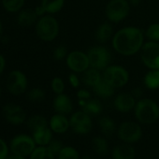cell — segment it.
<instances>
[{
    "label": "cell",
    "mask_w": 159,
    "mask_h": 159,
    "mask_svg": "<svg viewBox=\"0 0 159 159\" xmlns=\"http://www.w3.org/2000/svg\"><path fill=\"white\" fill-rule=\"evenodd\" d=\"M144 33L136 26L123 27L111 39L113 50L123 56H132L140 52L144 44Z\"/></svg>",
    "instance_id": "1"
},
{
    "label": "cell",
    "mask_w": 159,
    "mask_h": 159,
    "mask_svg": "<svg viewBox=\"0 0 159 159\" xmlns=\"http://www.w3.org/2000/svg\"><path fill=\"white\" fill-rule=\"evenodd\" d=\"M134 114L140 124H154L159 119V105L151 98H140L136 103Z\"/></svg>",
    "instance_id": "2"
},
{
    "label": "cell",
    "mask_w": 159,
    "mask_h": 159,
    "mask_svg": "<svg viewBox=\"0 0 159 159\" xmlns=\"http://www.w3.org/2000/svg\"><path fill=\"white\" fill-rule=\"evenodd\" d=\"M58 21L51 14L40 17L36 24V33L39 39L51 42L54 40L59 35Z\"/></svg>",
    "instance_id": "3"
},
{
    "label": "cell",
    "mask_w": 159,
    "mask_h": 159,
    "mask_svg": "<svg viewBox=\"0 0 159 159\" xmlns=\"http://www.w3.org/2000/svg\"><path fill=\"white\" fill-rule=\"evenodd\" d=\"M102 78L113 88L118 89L125 86L129 81V72L119 65H110L102 71Z\"/></svg>",
    "instance_id": "4"
},
{
    "label": "cell",
    "mask_w": 159,
    "mask_h": 159,
    "mask_svg": "<svg viewBox=\"0 0 159 159\" xmlns=\"http://www.w3.org/2000/svg\"><path fill=\"white\" fill-rule=\"evenodd\" d=\"M128 0H110L105 8V14L109 22L117 24L123 22L130 13Z\"/></svg>",
    "instance_id": "5"
},
{
    "label": "cell",
    "mask_w": 159,
    "mask_h": 159,
    "mask_svg": "<svg viewBox=\"0 0 159 159\" xmlns=\"http://www.w3.org/2000/svg\"><path fill=\"white\" fill-rule=\"evenodd\" d=\"M87 55L90 62V66L98 70L103 71L107 68L111 62V52L104 46H94L91 47Z\"/></svg>",
    "instance_id": "6"
},
{
    "label": "cell",
    "mask_w": 159,
    "mask_h": 159,
    "mask_svg": "<svg viewBox=\"0 0 159 159\" xmlns=\"http://www.w3.org/2000/svg\"><path fill=\"white\" fill-rule=\"evenodd\" d=\"M118 138L125 143L138 142L142 137L141 126L133 121H125L117 128Z\"/></svg>",
    "instance_id": "7"
},
{
    "label": "cell",
    "mask_w": 159,
    "mask_h": 159,
    "mask_svg": "<svg viewBox=\"0 0 159 159\" xmlns=\"http://www.w3.org/2000/svg\"><path fill=\"white\" fill-rule=\"evenodd\" d=\"M70 128L79 135H86L93 128V122L91 116L83 110L75 111L69 118Z\"/></svg>",
    "instance_id": "8"
},
{
    "label": "cell",
    "mask_w": 159,
    "mask_h": 159,
    "mask_svg": "<svg viewBox=\"0 0 159 159\" xmlns=\"http://www.w3.org/2000/svg\"><path fill=\"white\" fill-rule=\"evenodd\" d=\"M140 58L149 69H159V42L149 40L144 43L140 50Z\"/></svg>",
    "instance_id": "9"
},
{
    "label": "cell",
    "mask_w": 159,
    "mask_h": 159,
    "mask_svg": "<svg viewBox=\"0 0 159 159\" xmlns=\"http://www.w3.org/2000/svg\"><path fill=\"white\" fill-rule=\"evenodd\" d=\"M36 149V142L33 137L22 134L14 137L11 142V150L13 154L21 155L24 157L30 156Z\"/></svg>",
    "instance_id": "10"
},
{
    "label": "cell",
    "mask_w": 159,
    "mask_h": 159,
    "mask_svg": "<svg viewBox=\"0 0 159 159\" xmlns=\"http://www.w3.org/2000/svg\"><path fill=\"white\" fill-rule=\"evenodd\" d=\"M66 63L67 67L75 73H84L90 67V62L87 55V52L83 51H72L68 52Z\"/></svg>",
    "instance_id": "11"
},
{
    "label": "cell",
    "mask_w": 159,
    "mask_h": 159,
    "mask_svg": "<svg viewBox=\"0 0 159 159\" xmlns=\"http://www.w3.org/2000/svg\"><path fill=\"white\" fill-rule=\"evenodd\" d=\"M7 88L14 96L24 94L27 89V78L25 74L20 70L11 71L7 79Z\"/></svg>",
    "instance_id": "12"
},
{
    "label": "cell",
    "mask_w": 159,
    "mask_h": 159,
    "mask_svg": "<svg viewBox=\"0 0 159 159\" xmlns=\"http://www.w3.org/2000/svg\"><path fill=\"white\" fill-rule=\"evenodd\" d=\"M2 113L4 118L11 124L18 125L25 121L26 114L24 109L16 104L9 103L3 107Z\"/></svg>",
    "instance_id": "13"
},
{
    "label": "cell",
    "mask_w": 159,
    "mask_h": 159,
    "mask_svg": "<svg viewBox=\"0 0 159 159\" xmlns=\"http://www.w3.org/2000/svg\"><path fill=\"white\" fill-rule=\"evenodd\" d=\"M136 103L137 99L132 96L131 93H121L114 98L113 106L119 112L126 113L134 110Z\"/></svg>",
    "instance_id": "14"
},
{
    "label": "cell",
    "mask_w": 159,
    "mask_h": 159,
    "mask_svg": "<svg viewBox=\"0 0 159 159\" xmlns=\"http://www.w3.org/2000/svg\"><path fill=\"white\" fill-rule=\"evenodd\" d=\"M52 107L56 113L68 115L73 111V102L67 95L63 93L56 95L52 102Z\"/></svg>",
    "instance_id": "15"
},
{
    "label": "cell",
    "mask_w": 159,
    "mask_h": 159,
    "mask_svg": "<svg viewBox=\"0 0 159 159\" xmlns=\"http://www.w3.org/2000/svg\"><path fill=\"white\" fill-rule=\"evenodd\" d=\"M50 128L52 132H55L57 134H63L67 131V129L70 127L69 120L66 118V115L56 113L52 115L50 119Z\"/></svg>",
    "instance_id": "16"
},
{
    "label": "cell",
    "mask_w": 159,
    "mask_h": 159,
    "mask_svg": "<svg viewBox=\"0 0 159 159\" xmlns=\"http://www.w3.org/2000/svg\"><path fill=\"white\" fill-rule=\"evenodd\" d=\"M112 159H134L136 157V150L129 143H122L116 145L111 152Z\"/></svg>",
    "instance_id": "17"
},
{
    "label": "cell",
    "mask_w": 159,
    "mask_h": 159,
    "mask_svg": "<svg viewBox=\"0 0 159 159\" xmlns=\"http://www.w3.org/2000/svg\"><path fill=\"white\" fill-rule=\"evenodd\" d=\"M113 35H114L113 26L111 24V22H105L100 24L95 32L96 40L101 44L111 40Z\"/></svg>",
    "instance_id": "18"
},
{
    "label": "cell",
    "mask_w": 159,
    "mask_h": 159,
    "mask_svg": "<svg viewBox=\"0 0 159 159\" xmlns=\"http://www.w3.org/2000/svg\"><path fill=\"white\" fill-rule=\"evenodd\" d=\"M81 80H82V83L85 86L94 88L97 84H98L102 81L103 78H102V73L100 70H98L90 66L87 70H85L83 73Z\"/></svg>",
    "instance_id": "19"
},
{
    "label": "cell",
    "mask_w": 159,
    "mask_h": 159,
    "mask_svg": "<svg viewBox=\"0 0 159 159\" xmlns=\"http://www.w3.org/2000/svg\"><path fill=\"white\" fill-rule=\"evenodd\" d=\"M82 110L90 116H98L103 111V105L98 98H90L86 101L79 102Z\"/></svg>",
    "instance_id": "20"
},
{
    "label": "cell",
    "mask_w": 159,
    "mask_h": 159,
    "mask_svg": "<svg viewBox=\"0 0 159 159\" xmlns=\"http://www.w3.org/2000/svg\"><path fill=\"white\" fill-rule=\"evenodd\" d=\"M38 18L39 16L37 15L35 10L26 9L20 11V13L17 16V22L21 26L27 27L33 25L34 24H37Z\"/></svg>",
    "instance_id": "21"
},
{
    "label": "cell",
    "mask_w": 159,
    "mask_h": 159,
    "mask_svg": "<svg viewBox=\"0 0 159 159\" xmlns=\"http://www.w3.org/2000/svg\"><path fill=\"white\" fill-rule=\"evenodd\" d=\"M33 139L39 146H47L52 139V131L48 126L33 132Z\"/></svg>",
    "instance_id": "22"
},
{
    "label": "cell",
    "mask_w": 159,
    "mask_h": 159,
    "mask_svg": "<svg viewBox=\"0 0 159 159\" xmlns=\"http://www.w3.org/2000/svg\"><path fill=\"white\" fill-rule=\"evenodd\" d=\"M98 126H99L102 134L105 135L106 137H111L117 131L115 121L110 116L101 117L98 120Z\"/></svg>",
    "instance_id": "23"
},
{
    "label": "cell",
    "mask_w": 159,
    "mask_h": 159,
    "mask_svg": "<svg viewBox=\"0 0 159 159\" xmlns=\"http://www.w3.org/2000/svg\"><path fill=\"white\" fill-rule=\"evenodd\" d=\"M143 84L149 90L159 89V69H149L143 78Z\"/></svg>",
    "instance_id": "24"
},
{
    "label": "cell",
    "mask_w": 159,
    "mask_h": 159,
    "mask_svg": "<svg viewBox=\"0 0 159 159\" xmlns=\"http://www.w3.org/2000/svg\"><path fill=\"white\" fill-rule=\"evenodd\" d=\"M93 91L98 98H110L114 95L115 88H113L111 84H109L107 82L104 81V80H102L98 84H97L93 88Z\"/></svg>",
    "instance_id": "25"
},
{
    "label": "cell",
    "mask_w": 159,
    "mask_h": 159,
    "mask_svg": "<svg viewBox=\"0 0 159 159\" xmlns=\"http://www.w3.org/2000/svg\"><path fill=\"white\" fill-rule=\"evenodd\" d=\"M47 14H55L62 11L65 6V0H41L40 4Z\"/></svg>",
    "instance_id": "26"
},
{
    "label": "cell",
    "mask_w": 159,
    "mask_h": 159,
    "mask_svg": "<svg viewBox=\"0 0 159 159\" xmlns=\"http://www.w3.org/2000/svg\"><path fill=\"white\" fill-rule=\"evenodd\" d=\"M93 149L97 154L100 156H105L109 152V142L102 136H97L92 140Z\"/></svg>",
    "instance_id": "27"
},
{
    "label": "cell",
    "mask_w": 159,
    "mask_h": 159,
    "mask_svg": "<svg viewBox=\"0 0 159 159\" xmlns=\"http://www.w3.org/2000/svg\"><path fill=\"white\" fill-rule=\"evenodd\" d=\"M27 125L29 127V129L34 132L36 130H39L40 128L46 127L48 126V122L46 120V118L42 115H33L31 116L28 121H27Z\"/></svg>",
    "instance_id": "28"
},
{
    "label": "cell",
    "mask_w": 159,
    "mask_h": 159,
    "mask_svg": "<svg viewBox=\"0 0 159 159\" xmlns=\"http://www.w3.org/2000/svg\"><path fill=\"white\" fill-rule=\"evenodd\" d=\"M30 159H55L47 146H39L30 154Z\"/></svg>",
    "instance_id": "29"
},
{
    "label": "cell",
    "mask_w": 159,
    "mask_h": 159,
    "mask_svg": "<svg viewBox=\"0 0 159 159\" xmlns=\"http://www.w3.org/2000/svg\"><path fill=\"white\" fill-rule=\"evenodd\" d=\"M2 5L9 12H18L23 9L25 0H2Z\"/></svg>",
    "instance_id": "30"
},
{
    "label": "cell",
    "mask_w": 159,
    "mask_h": 159,
    "mask_svg": "<svg viewBox=\"0 0 159 159\" xmlns=\"http://www.w3.org/2000/svg\"><path fill=\"white\" fill-rule=\"evenodd\" d=\"M79 152L73 148L72 146H64L59 154L57 155V159H80Z\"/></svg>",
    "instance_id": "31"
},
{
    "label": "cell",
    "mask_w": 159,
    "mask_h": 159,
    "mask_svg": "<svg viewBox=\"0 0 159 159\" xmlns=\"http://www.w3.org/2000/svg\"><path fill=\"white\" fill-rule=\"evenodd\" d=\"M144 36L150 41L159 42V23L150 25L144 32Z\"/></svg>",
    "instance_id": "32"
},
{
    "label": "cell",
    "mask_w": 159,
    "mask_h": 159,
    "mask_svg": "<svg viewBox=\"0 0 159 159\" xmlns=\"http://www.w3.org/2000/svg\"><path fill=\"white\" fill-rule=\"evenodd\" d=\"M27 98L33 103H39V102H42L45 99L46 93H45V91L43 89L36 87V88L31 89L28 92Z\"/></svg>",
    "instance_id": "33"
},
{
    "label": "cell",
    "mask_w": 159,
    "mask_h": 159,
    "mask_svg": "<svg viewBox=\"0 0 159 159\" xmlns=\"http://www.w3.org/2000/svg\"><path fill=\"white\" fill-rule=\"evenodd\" d=\"M51 88H52V92L56 95L63 94L65 91V83L60 77H54L52 80Z\"/></svg>",
    "instance_id": "34"
},
{
    "label": "cell",
    "mask_w": 159,
    "mask_h": 159,
    "mask_svg": "<svg viewBox=\"0 0 159 159\" xmlns=\"http://www.w3.org/2000/svg\"><path fill=\"white\" fill-rule=\"evenodd\" d=\"M64 145L63 142L58 140V139H52L51 142L47 145V148L50 150V152L55 156L57 157V155L59 154V152H61V150L63 149Z\"/></svg>",
    "instance_id": "35"
},
{
    "label": "cell",
    "mask_w": 159,
    "mask_h": 159,
    "mask_svg": "<svg viewBox=\"0 0 159 159\" xmlns=\"http://www.w3.org/2000/svg\"><path fill=\"white\" fill-rule=\"evenodd\" d=\"M67 54H68L67 49L65 45H59L53 51V58L57 61H61V60L66 59Z\"/></svg>",
    "instance_id": "36"
},
{
    "label": "cell",
    "mask_w": 159,
    "mask_h": 159,
    "mask_svg": "<svg viewBox=\"0 0 159 159\" xmlns=\"http://www.w3.org/2000/svg\"><path fill=\"white\" fill-rule=\"evenodd\" d=\"M68 82L70 84V85L73 87V88H78L80 85H81V83H82V80L80 79L77 75V73L75 72H72L69 74L68 76Z\"/></svg>",
    "instance_id": "37"
},
{
    "label": "cell",
    "mask_w": 159,
    "mask_h": 159,
    "mask_svg": "<svg viewBox=\"0 0 159 159\" xmlns=\"http://www.w3.org/2000/svg\"><path fill=\"white\" fill-rule=\"evenodd\" d=\"M77 98L79 102L86 101L91 98V93L86 89H81L77 92Z\"/></svg>",
    "instance_id": "38"
},
{
    "label": "cell",
    "mask_w": 159,
    "mask_h": 159,
    "mask_svg": "<svg viewBox=\"0 0 159 159\" xmlns=\"http://www.w3.org/2000/svg\"><path fill=\"white\" fill-rule=\"evenodd\" d=\"M9 154V148L7 143L0 138V159H7Z\"/></svg>",
    "instance_id": "39"
},
{
    "label": "cell",
    "mask_w": 159,
    "mask_h": 159,
    "mask_svg": "<svg viewBox=\"0 0 159 159\" xmlns=\"http://www.w3.org/2000/svg\"><path fill=\"white\" fill-rule=\"evenodd\" d=\"M131 94H132V96H133L136 99H140V98H142L144 92H143V89H142V88H140V87H136V88H134V89L132 90Z\"/></svg>",
    "instance_id": "40"
},
{
    "label": "cell",
    "mask_w": 159,
    "mask_h": 159,
    "mask_svg": "<svg viewBox=\"0 0 159 159\" xmlns=\"http://www.w3.org/2000/svg\"><path fill=\"white\" fill-rule=\"evenodd\" d=\"M35 11H36V13H37V15L40 18V17H42V16H44L45 14H46V11H45V10H44V8L41 6V5H39V6H38L36 9H35Z\"/></svg>",
    "instance_id": "41"
},
{
    "label": "cell",
    "mask_w": 159,
    "mask_h": 159,
    "mask_svg": "<svg viewBox=\"0 0 159 159\" xmlns=\"http://www.w3.org/2000/svg\"><path fill=\"white\" fill-rule=\"evenodd\" d=\"M5 66H6V60H5V57L0 54V74H2L4 69H5Z\"/></svg>",
    "instance_id": "42"
},
{
    "label": "cell",
    "mask_w": 159,
    "mask_h": 159,
    "mask_svg": "<svg viewBox=\"0 0 159 159\" xmlns=\"http://www.w3.org/2000/svg\"><path fill=\"white\" fill-rule=\"evenodd\" d=\"M128 2L131 6H139L141 3V0H128Z\"/></svg>",
    "instance_id": "43"
},
{
    "label": "cell",
    "mask_w": 159,
    "mask_h": 159,
    "mask_svg": "<svg viewBox=\"0 0 159 159\" xmlns=\"http://www.w3.org/2000/svg\"><path fill=\"white\" fill-rule=\"evenodd\" d=\"M7 159H25V157L21 156V155H17V154H12L11 156H8Z\"/></svg>",
    "instance_id": "44"
},
{
    "label": "cell",
    "mask_w": 159,
    "mask_h": 159,
    "mask_svg": "<svg viewBox=\"0 0 159 159\" xmlns=\"http://www.w3.org/2000/svg\"><path fill=\"white\" fill-rule=\"evenodd\" d=\"M2 33H3V25H2L1 21H0V37L2 36Z\"/></svg>",
    "instance_id": "45"
},
{
    "label": "cell",
    "mask_w": 159,
    "mask_h": 159,
    "mask_svg": "<svg viewBox=\"0 0 159 159\" xmlns=\"http://www.w3.org/2000/svg\"><path fill=\"white\" fill-rule=\"evenodd\" d=\"M80 159H94V158L89 156V155H84V156H83L82 158H80Z\"/></svg>",
    "instance_id": "46"
},
{
    "label": "cell",
    "mask_w": 159,
    "mask_h": 159,
    "mask_svg": "<svg viewBox=\"0 0 159 159\" xmlns=\"http://www.w3.org/2000/svg\"><path fill=\"white\" fill-rule=\"evenodd\" d=\"M0 98H1V87H0Z\"/></svg>",
    "instance_id": "47"
}]
</instances>
